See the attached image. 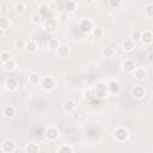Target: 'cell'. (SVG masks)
I'll list each match as a JSON object with an SVG mask.
<instances>
[{
	"label": "cell",
	"mask_w": 153,
	"mask_h": 153,
	"mask_svg": "<svg viewBox=\"0 0 153 153\" xmlns=\"http://www.w3.org/2000/svg\"><path fill=\"white\" fill-rule=\"evenodd\" d=\"M25 152L26 153H38V146L33 142L29 143L26 147H25Z\"/></svg>",
	"instance_id": "cell-21"
},
{
	"label": "cell",
	"mask_w": 153,
	"mask_h": 153,
	"mask_svg": "<svg viewBox=\"0 0 153 153\" xmlns=\"http://www.w3.org/2000/svg\"><path fill=\"white\" fill-rule=\"evenodd\" d=\"M75 8H76L75 1H68V2L66 4V11H67V12H74Z\"/></svg>",
	"instance_id": "cell-25"
},
{
	"label": "cell",
	"mask_w": 153,
	"mask_h": 153,
	"mask_svg": "<svg viewBox=\"0 0 153 153\" xmlns=\"http://www.w3.org/2000/svg\"><path fill=\"white\" fill-rule=\"evenodd\" d=\"M146 14L148 17H152L153 16V4H148L146 6Z\"/></svg>",
	"instance_id": "cell-32"
},
{
	"label": "cell",
	"mask_w": 153,
	"mask_h": 153,
	"mask_svg": "<svg viewBox=\"0 0 153 153\" xmlns=\"http://www.w3.org/2000/svg\"><path fill=\"white\" fill-rule=\"evenodd\" d=\"M108 87H109V91L112 92V93H117V92L120 91V84H118L117 81H114V80L109 82Z\"/></svg>",
	"instance_id": "cell-19"
},
{
	"label": "cell",
	"mask_w": 153,
	"mask_h": 153,
	"mask_svg": "<svg viewBox=\"0 0 153 153\" xmlns=\"http://www.w3.org/2000/svg\"><path fill=\"white\" fill-rule=\"evenodd\" d=\"M60 47V42L56 38H50L48 41V48L50 50H57V48Z\"/></svg>",
	"instance_id": "cell-18"
},
{
	"label": "cell",
	"mask_w": 153,
	"mask_h": 153,
	"mask_svg": "<svg viewBox=\"0 0 153 153\" xmlns=\"http://www.w3.org/2000/svg\"><path fill=\"white\" fill-rule=\"evenodd\" d=\"M41 19H42V17H41L39 13H33V14H31V22H32L33 24H38V23L41 22Z\"/></svg>",
	"instance_id": "cell-29"
},
{
	"label": "cell",
	"mask_w": 153,
	"mask_h": 153,
	"mask_svg": "<svg viewBox=\"0 0 153 153\" xmlns=\"http://www.w3.org/2000/svg\"><path fill=\"white\" fill-rule=\"evenodd\" d=\"M109 5H110L111 7H117V6L121 5V1H120V0H115V1H114V0H110V1H109Z\"/></svg>",
	"instance_id": "cell-34"
},
{
	"label": "cell",
	"mask_w": 153,
	"mask_h": 153,
	"mask_svg": "<svg viewBox=\"0 0 153 153\" xmlns=\"http://www.w3.org/2000/svg\"><path fill=\"white\" fill-rule=\"evenodd\" d=\"M5 86H6V88H7L8 91H16V90H17V87H18V82H17V80H16V79L10 78V79H7V80H6Z\"/></svg>",
	"instance_id": "cell-11"
},
{
	"label": "cell",
	"mask_w": 153,
	"mask_h": 153,
	"mask_svg": "<svg viewBox=\"0 0 153 153\" xmlns=\"http://www.w3.org/2000/svg\"><path fill=\"white\" fill-rule=\"evenodd\" d=\"M1 148L5 153H12L14 149H16V145L12 140H5L1 145Z\"/></svg>",
	"instance_id": "cell-6"
},
{
	"label": "cell",
	"mask_w": 153,
	"mask_h": 153,
	"mask_svg": "<svg viewBox=\"0 0 153 153\" xmlns=\"http://www.w3.org/2000/svg\"><path fill=\"white\" fill-rule=\"evenodd\" d=\"M143 43H147V44H149L151 42H152V39H153V35H152V32L149 31V30H146V31H143V32H141V38H140Z\"/></svg>",
	"instance_id": "cell-12"
},
{
	"label": "cell",
	"mask_w": 153,
	"mask_h": 153,
	"mask_svg": "<svg viewBox=\"0 0 153 153\" xmlns=\"http://www.w3.org/2000/svg\"><path fill=\"white\" fill-rule=\"evenodd\" d=\"M96 93H97V96L103 97V96L105 94V86H104L103 84H99V85L96 87Z\"/></svg>",
	"instance_id": "cell-26"
},
{
	"label": "cell",
	"mask_w": 153,
	"mask_h": 153,
	"mask_svg": "<svg viewBox=\"0 0 153 153\" xmlns=\"http://www.w3.org/2000/svg\"><path fill=\"white\" fill-rule=\"evenodd\" d=\"M102 55H103V57H105V59H111V57H114V55H115V50H114L111 47H105V48H103V50H102Z\"/></svg>",
	"instance_id": "cell-14"
},
{
	"label": "cell",
	"mask_w": 153,
	"mask_h": 153,
	"mask_svg": "<svg viewBox=\"0 0 153 153\" xmlns=\"http://www.w3.org/2000/svg\"><path fill=\"white\" fill-rule=\"evenodd\" d=\"M24 45H25V43L23 41H20V39L14 42V48L16 49H24Z\"/></svg>",
	"instance_id": "cell-33"
},
{
	"label": "cell",
	"mask_w": 153,
	"mask_h": 153,
	"mask_svg": "<svg viewBox=\"0 0 153 153\" xmlns=\"http://www.w3.org/2000/svg\"><path fill=\"white\" fill-rule=\"evenodd\" d=\"M134 74H135V78H136L137 80H142V79H145V76L147 75V72H146L143 68H135Z\"/></svg>",
	"instance_id": "cell-17"
},
{
	"label": "cell",
	"mask_w": 153,
	"mask_h": 153,
	"mask_svg": "<svg viewBox=\"0 0 153 153\" xmlns=\"http://www.w3.org/2000/svg\"><path fill=\"white\" fill-rule=\"evenodd\" d=\"M59 136V130L55 128V127H49L47 130H45V137L50 141H55Z\"/></svg>",
	"instance_id": "cell-5"
},
{
	"label": "cell",
	"mask_w": 153,
	"mask_h": 153,
	"mask_svg": "<svg viewBox=\"0 0 153 153\" xmlns=\"http://www.w3.org/2000/svg\"><path fill=\"white\" fill-rule=\"evenodd\" d=\"M14 10H16V12H17L18 14H23L24 11H25V4H23V2H18V4H16Z\"/></svg>",
	"instance_id": "cell-24"
},
{
	"label": "cell",
	"mask_w": 153,
	"mask_h": 153,
	"mask_svg": "<svg viewBox=\"0 0 153 153\" xmlns=\"http://www.w3.org/2000/svg\"><path fill=\"white\" fill-rule=\"evenodd\" d=\"M57 153H73V149H72V147H71V146L65 145V146H61V147L59 148Z\"/></svg>",
	"instance_id": "cell-28"
},
{
	"label": "cell",
	"mask_w": 153,
	"mask_h": 153,
	"mask_svg": "<svg viewBox=\"0 0 153 153\" xmlns=\"http://www.w3.org/2000/svg\"><path fill=\"white\" fill-rule=\"evenodd\" d=\"M4 35H5V31H4V30H1V29H0V37H2V36H4Z\"/></svg>",
	"instance_id": "cell-35"
},
{
	"label": "cell",
	"mask_w": 153,
	"mask_h": 153,
	"mask_svg": "<svg viewBox=\"0 0 153 153\" xmlns=\"http://www.w3.org/2000/svg\"><path fill=\"white\" fill-rule=\"evenodd\" d=\"M8 60H11L10 53H8V51H2V53L0 54V61H1L2 63H5V62H7Z\"/></svg>",
	"instance_id": "cell-27"
},
{
	"label": "cell",
	"mask_w": 153,
	"mask_h": 153,
	"mask_svg": "<svg viewBox=\"0 0 153 153\" xmlns=\"http://www.w3.org/2000/svg\"><path fill=\"white\" fill-rule=\"evenodd\" d=\"M4 68L6 69V71H13L14 68H16V61L14 60H8L7 62H5L4 63Z\"/></svg>",
	"instance_id": "cell-22"
},
{
	"label": "cell",
	"mask_w": 153,
	"mask_h": 153,
	"mask_svg": "<svg viewBox=\"0 0 153 153\" xmlns=\"http://www.w3.org/2000/svg\"><path fill=\"white\" fill-rule=\"evenodd\" d=\"M92 33H93V36H94L96 38H99V37L103 36V30L99 29V27H96V29L92 30Z\"/></svg>",
	"instance_id": "cell-30"
},
{
	"label": "cell",
	"mask_w": 153,
	"mask_h": 153,
	"mask_svg": "<svg viewBox=\"0 0 153 153\" xmlns=\"http://www.w3.org/2000/svg\"><path fill=\"white\" fill-rule=\"evenodd\" d=\"M43 27H44V30H45L47 32L54 33V32L57 30V22H56L55 19H53V18H48V19L44 20Z\"/></svg>",
	"instance_id": "cell-1"
},
{
	"label": "cell",
	"mask_w": 153,
	"mask_h": 153,
	"mask_svg": "<svg viewBox=\"0 0 153 153\" xmlns=\"http://www.w3.org/2000/svg\"><path fill=\"white\" fill-rule=\"evenodd\" d=\"M56 53H57V55L60 57H66L69 54V47L66 45V44H60V47L57 48Z\"/></svg>",
	"instance_id": "cell-10"
},
{
	"label": "cell",
	"mask_w": 153,
	"mask_h": 153,
	"mask_svg": "<svg viewBox=\"0 0 153 153\" xmlns=\"http://www.w3.org/2000/svg\"><path fill=\"white\" fill-rule=\"evenodd\" d=\"M8 26H10V20L5 17H1L0 18V29L5 31L6 29H8Z\"/></svg>",
	"instance_id": "cell-23"
},
{
	"label": "cell",
	"mask_w": 153,
	"mask_h": 153,
	"mask_svg": "<svg viewBox=\"0 0 153 153\" xmlns=\"http://www.w3.org/2000/svg\"><path fill=\"white\" fill-rule=\"evenodd\" d=\"M79 29L82 31V32H90L91 30H93V24L90 19H82L80 22V25H79Z\"/></svg>",
	"instance_id": "cell-4"
},
{
	"label": "cell",
	"mask_w": 153,
	"mask_h": 153,
	"mask_svg": "<svg viewBox=\"0 0 153 153\" xmlns=\"http://www.w3.org/2000/svg\"><path fill=\"white\" fill-rule=\"evenodd\" d=\"M131 93H133V96H134L136 99H141V98H143V97H145L146 91H145V88H143L142 86L137 85V86H135V87L133 88Z\"/></svg>",
	"instance_id": "cell-8"
},
{
	"label": "cell",
	"mask_w": 153,
	"mask_h": 153,
	"mask_svg": "<svg viewBox=\"0 0 153 153\" xmlns=\"http://www.w3.org/2000/svg\"><path fill=\"white\" fill-rule=\"evenodd\" d=\"M2 115H4V117H6V118H12V117L16 115V110H14V108H13L12 105H6V106H4V109H2Z\"/></svg>",
	"instance_id": "cell-9"
},
{
	"label": "cell",
	"mask_w": 153,
	"mask_h": 153,
	"mask_svg": "<svg viewBox=\"0 0 153 153\" xmlns=\"http://www.w3.org/2000/svg\"><path fill=\"white\" fill-rule=\"evenodd\" d=\"M131 41H140V38H141V32L140 31H137V30H135V31H133V33H131Z\"/></svg>",
	"instance_id": "cell-31"
},
{
	"label": "cell",
	"mask_w": 153,
	"mask_h": 153,
	"mask_svg": "<svg viewBox=\"0 0 153 153\" xmlns=\"http://www.w3.org/2000/svg\"><path fill=\"white\" fill-rule=\"evenodd\" d=\"M63 109H65V111H67V112L73 111V110L75 109V102H74L73 99H66V100L63 102Z\"/></svg>",
	"instance_id": "cell-13"
},
{
	"label": "cell",
	"mask_w": 153,
	"mask_h": 153,
	"mask_svg": "<svg viewBox=\"0 0 153 153\" xmlns=\"http://www.w3.org/2000/svg\"><path fill=\"white\" fill-rule=\"evenodd\" d=\"M122 48H123L124 51H128L129 53V51H131L134 49V42L131 39H126L122 43Z\"/></svg>",
	"instance_id": "cell-15"
},
{
	"label": "cell",
	"mask_w": 153,
	"mask_h": 153,
	"mask_svg": "<svg viewBox=\"0 0 153 153\" xmlns=\"http://www.w3.org/2000/svg\"><path fill=\"white\" fill-rule=\"evenodd\" d=\"M114 135H115V140H116V141L123 142V141L127 140V137H128V130H127L126 128L120 127V128H117V129L115 130Z\"/></svg>",
	"instance_id": "cell-2"
},
{
	"label": "cell",
	"mask_w": 153,
	"mask_h": 153,
	"mask_svg": "<svg viewBox=\"0 0 153 153\" xmlns=\"http://www.w3.org/2000/svg\"><path fill=\"white\" fill-rule=\"evenodd\" d=\"M39 81H41V76H39L37 73H31V74L29 75V82H30V84L36 85V84H38Z\"/></svg>",
	"instance_id": "cell-20"
},
{
	"label": "cell",
	"mask_w": 153,
	"mask_h": 153,
	"mask_svg": "<svg viewBox=\"0 0 153 153\" xmlns=\"http://www.w3.org/2000/svg\"><path fill=\"white\" fill-rule=\"evenodd\" d=\"M41 86L43 87V90H45V91H50V90L54 88V86H55V81H54L53 78H50V76H45V78H43V79L41 80Z\"/></svg>",
	"instance_id": "cell-3"
},
{
	"label": "cell",
	"mask_w": 153,
	"mask_h": 153,
	"mask_svg": "<svg viewBox=\"0 0 153 153\" xmlns=\"http://www.w3.org/2000/svg\"><path fill=\"white\" fill-rule=\"evenodd\" d=\"M122 69H123L124 72H128V73L134 72V71H135V63H134V61L130 60V59L124 60V61L122 62Z\"/></svg>",
	"instance_id": "cell-7"
},
{
	"label": "cell",
	"mask_w": 153,
	"mask_h": 153,
	"mask_svg": "<svg viewBox=\"0 0 153 153\" xmlns=\"http://www.w3.org/2000/svg\"><path fill=\"white\" fill-rule=\"evenodd\" d=\"M24 49H25L27 53H35V51L37 50V44H36L33 41H29L27 43H25Z\"/></svg>",
	"instance_id": "cell-16"
}]
</instances>
